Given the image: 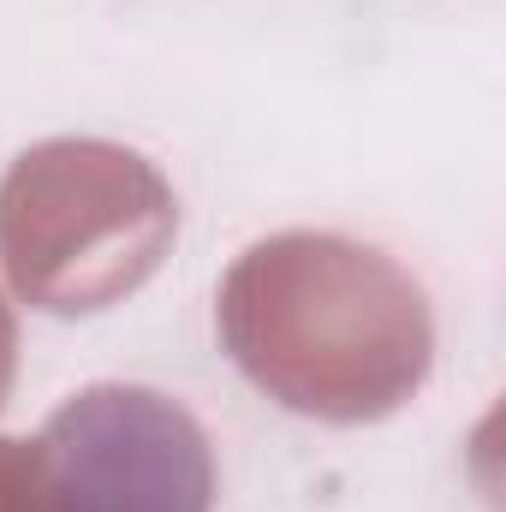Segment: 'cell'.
I'll list each match as a JSON object with an SVG mask.
<instances>
[{"mask_svg": "<svg viewBox=\"0 0 506 512\" xmlns=\"http://www.w3.org/2000/svg\"><path fill=\"white\" fill-rule=\"evenodd\" d=\"M215 328L245 382L316 423H381L435 364L423 286L340 233L251 245L221 280Z\"/></svg>", "mask_w": 506, "mask_h": 512, "instance_id": "6da1fadb", "label": "cell"}, {"mask_svg": "<svg viewBox=\"0 0 506 512\" xmlns=\"http://www.w3.org/2000/svg\"><path fill=\"white\" fill-rule=\"evenodd\" d=\"M173 233V185L102 137L36 143L0 179V268L48 316L114 310L167 262Z\"/></svg>", "mask_w": 506, "mask_h": 512, "instance_id": "7a4b0ae2", "label": "cell"}, {"mask_svg": "<svg viewBox=\"0 0 506 512\" xmlns=\"http://www.w3.org/2000/svg\"><path fill=\"white\" fill-rule=\"evenodd\" d=\"M12 370H18V322H12V310L0 298V405L12 393Z\"/></svg>", "mask_w": 506, "mask_h": 512, "instance_id": "277c9868", "label": "cell"}, {"mask_svg": "<svg viewBox=\"0 0 506 512\" xmlns=\"http://www.w3.org/2000/svg\"><path fill=\"white\" fill-rule=\"evenodd\" d=\"M0 512H215V453L179 399L96 382L36 441L0 435Z\"/></svg>", "mask_w": 506, "mask_h": 512, "instance_id": "3957f363", "label": "cell"}]
</instances>
